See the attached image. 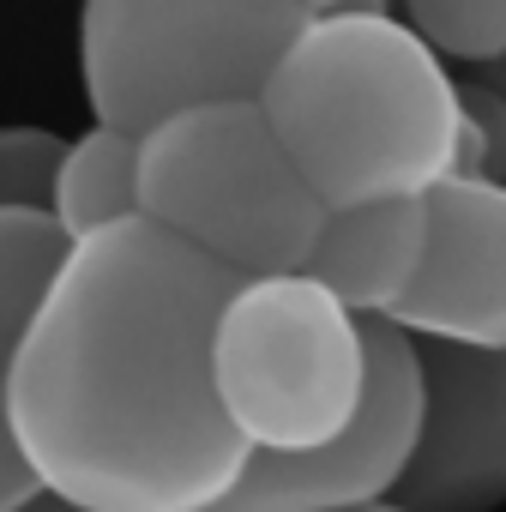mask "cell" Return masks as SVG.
<instances>
[{"label": "cell", "mask_w": 506, "mask_h": 512, "mask_svg": "<svg viewBox=\"0 0 506 512\" xmlns=\"http://www.w3.org/2000/svg\"><path fill=\"white\" fill-rule=\"evenodd\" d=\"M217 398L253 452L338 440L368 392V320L308 272L241 278L223 302Z\"/></svg>", "instance_id": "obj_5"}, {"label": "cell", "mask_w": 506, "mask_h": 512, "mask_svg": "<svg viewBox=\"0 0 506 512\" xmlns=\"http://www.w3.org/2000/svg\"><path fill=\"white\" fill-rule=\"evenodd\" d=\"M73 235L55 223V211H31V205H0V512H19L43 476L31 470V458L13 440V362L19 344L31 332V314L55 278V266L67 260Z\"/></svg>", "instance_id": "obj_10"}, {"label": "cell", "mask_w": 506, "mask_h": 512, "mask_svg": "<svg viewBox=\"0 0 506 512\" xmlns=\"http://www.w3.org/2000/svg\"><path fill=\"white\" fill-rule=\"evenodd\" d=\"M422 428V350L398 320H368V392L356 422L308 452H253L211 512H350L392 500Z\"/></svg>", "instance_id": "obj_6"}, {"label": "cell", "mask_w": 506, "mask_h": 512, "mask_svg": "<svg viewBox=\"0 0 506 512\" xmlns=\"http://www.w3.org/2000/svg\"><path fill=\"white\" fill-rule=\"evenodd\" d=\"M49 211L73 241L91 229H109L121 217H139V133L103 127V121L91 133H79L55 163Z\"/></svg>", "instance_id": "obj_11"}, {"label": "cell", "mask_w": 506, "mask_h": 512, "mask_svg": "<svg viewBox=\"0 0 506 512\" xmlns=\"http://www.w3.org/2000/svg\"><path fill=\"white\" fill-rule=\"evenodd\" d=\"M470 73H476V79H482V85H488L500 103H506V55H494L488 67H470Z\"/></svg>", "instance_id": "obj_16"}, {"label": "cell", "mask_w": 506, "mask_h": 512, "mask_svg": "<svg viewBox=\"0 0 506 512\" xmlns=\"http://www.w3.org/2000/svg\"><path fill=\"white\" fill-rule=\"evenodd\" d=\"M314 13L302 0H85L79 73L103 127L157 121L260 97Z\"/></svg>", "instance_id": "obj_4"}, {"label": "cell", "mask_w": 506, "mask_h": 512, "mask_svg": "<svg viewBox=\"0 0 506 512\" xmlns=\"http://www.w3.org/2000/svg\"><path fill=\"white\" fill-rule=\"evenodd\" d=\"M260 103L332 211L434 193L464 169V79L392 7L314 13Z\"/></svg>", "instance_id": "obj_2"}, {"label": "cell", "mask_w": 506, "mask_h": 512, "mask_svg": "<svg viewBox=\"0 0 506 512\" xmlns=\"http://www.w3.org/2000/svg\"><path fill=\"white\" fill-rule=\"evenodd\" d=\"M458 175L506 181V103L476 73L464 79V169Z\"/></svg>", "instance_id": "obj_14"}, {"label": "cell", "mask_w": 506, "mask_h": 512, "mask_svg": "<svg viewBox=\"0 0 506 512\" xmlns=\"http://www.w3.org/2000/svg\"><path fill=\"white\" fill-rule=\"evenodd\" d=\"M19 512H85V506H79V500H67L61 488H49V482H43V488H37V494H31Z\"/></svg>", "instance_id": "obj_15"}, {"label": "cell", "mask_w": 506, "mask_h": 512, "mask_svg": "<svg viewBox=\"0 0 506 512\" xmlns=\"http://www.w3.org/2000/svg\"><path fill=\"white\" fill-rule=\"evenodd\" d=\"M308 13H344V7H392V0H302Z\"/></svg>", "instance_id": "obj_17"}, {"label": "cell", "mask_w": 506, "mask_h": 512, "mask_svg": "<svg viewBox=\"0 0 506 512\" xmlns=\"http://www.w3.org/2000/svg\"><path fill=\"white\" fill-rule=\"evenodd\" d=\"M350 512H410L404 500H374V506H350Z\"/></svg>", "instance_id": "obj_18"}, {"label": "cell", "mask_w": 506, "mask_h": 512, "mask_svg": "<svg viewBox=\"0 0 506 512\" xmlns=\"http://www.w3.org/2000/svg\"><path fill=\"white\" fill-rule=\"evenodd\" d=\"M422 428L392 500L410 512H494L506 500V350L416 338Z\"/></svg>", "instance_id": "obj_7"}, {"label": "cell", "mask_w": 506, "mask_h": 512, "mask_svg": "<svg viewBox=\"0 0 506 512\" xmlns=\"http://www.w3.org/2000/svg\"><path fill=\"white\" fill-rule=\"evenodd\" d=\"M422 260H428V193H404L326 211V229L302 272L320 278L362 320H392L398 302L416 290Z\"/></svg>", "instance_id": "obj_9"}, {"label": "cell", "mask_w": 506, "mask_h": 512, "mask_svg": "<svg viewBox=\"0 0 506 512\" xmlns=\"http://www.w3.org/2000/svg\"><path fill=\"white\" fill-rule=\"evenodd\" d=\"M139 211L241 278L302 272L326 199L284 151L260 97L199 103L139 133Z\"/></svg>", "instance_id": "obj_3"}, {"label": "cell", "mask_w": 506, "mask_h": 512, "mask_svg": "<svg viewBox=\"0 0 506 512\" xmlns=\"http://www.w3.org/2000/svg\"><path fill=\"white\" fill-rule=\"evenodd\" d=\"M61 151H67V139L49 127H0V205L49 211Z\"/></svg>", "instance_id": "obj_13"}, {"label": "cell", "mask_w": 506, "mask_h": 512, "mask_svg": "<svg viewBox=\"0 0 506 512\" xmlns=\"http://www.w3.org/2000/svg\"><path fill=\"white\" fill-rule=\"evenodd\" d=\"M404 19L458 67L506 55V0H404Z\"/></svg>", "instance_id": "obj_12"}, {"label": "cell", "mask_w": 506, "mask_h": 512, "mask_svg": "<svg viewBox=\"0 0 506 512\" xmlns=\"http://www.w3.org/2000/svg\"><path fill=\"white\" fill-rule=\"evenodd\" d=\"M235 284L145 211L79 235L13 362L31 470L85 512H211L253 458L211 368Z\"/></svg>", "instance_id": "obj_1"}, {"label": "cell", "mask_w": 506, "mask_h": 512, "mask_svg": "<svg viewBox=\"0 0 506 512\" xmlns=\"http://www.w3.org/2000/svg\"><path fill=\"white\" fill-rule=\"evenodd\" d=\"M392 320L410 338L506 350V181L446 175L428 193V260Z\"/></svg>", "instance_id": "obj_8"}]
</instances>
